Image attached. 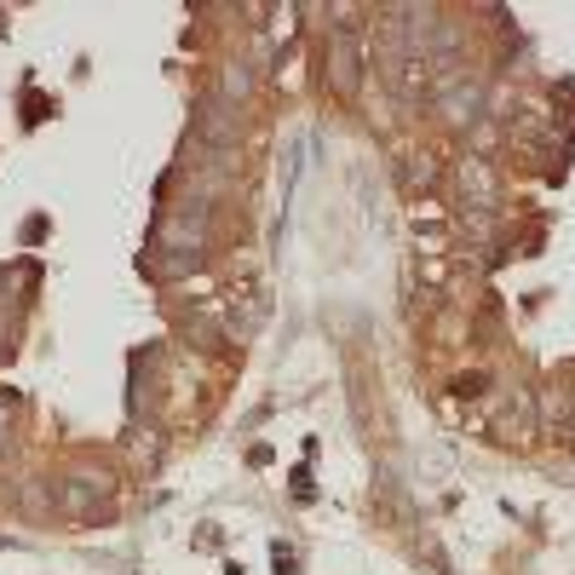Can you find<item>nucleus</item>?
Masks as SVG:
<instances>
[{
    "instance_id": "obj_1",
    "label": "nucleus",
    "mask_w": 575,
    "mask_h": 575,
    "mask_svg": "<svg viewBox=\"0 0 575 575\" xmlns=\"http://www.w3.org/2000/svg\"><path fill=\"white\" fill-rule=\"evenodd\" d=\"M328 86L345 93V98L363 86V35L357 30H335V47H328Z\"/></svg>"
},
{
    "instance_id": "obj_2",
    "label": "nucleus",
    "mask_w": 575,
    "mask_h": 575,
    "mask_svg": "<svg viewBox=\"0 0 575 575\" xmlns=\"http://www.w3.org/2000/svg\"><path fill=\"white\" fill-rule=\"evenodd\" d=\"M7 403H17V397H0V444H7Z\"/></svg>"
}]
</instances>
